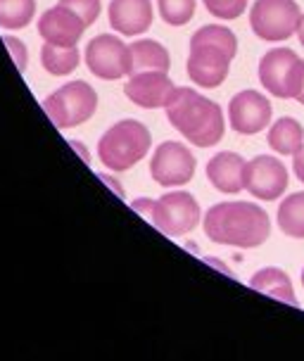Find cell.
Returning <instances> with one entry per match:
<instances>
[{
  "label": "cell",
  "mask_w": 304,
  "mask_h": 361,
  "mask_svg": "<svg viewBox=\"0 0 304 361\" xmlns=\"http://www.w3.org/2000/svg\"><path fill=\"white\" fill-rule=\"evenodd\" d=\"M250 288L252 290H260L262 295H267L271 300L278 302H286L290 307H300V302L295 298V288L290 276L283 269L278 267H264L257 271L255 276L250 279Z\"/></svg>",
  "instance_id": "cell-17"
},
{
  "label": "cell",
  "mask_w": 304,
  "mask_h": 361,
  "mask_svg": "<svg viewBox=\"0 0 304 361\" xmlns=\"http://www.w3.org/2000/svg\"><path fill=\"white\" fill-rule=\"evenodd\" d=\"M43 109L57 128H74L95 114L98 93L86 81H69L43 100Z\"/></svg>",
  "instance_id": "cell-6"
},
{
  "label": "cell",
  "mask_w": 304,
  "mask_h": 361,
  "mask_svg": "<svg viewBox=\"0 0 304 361\" xmlns=\"http://www.w3.org/2000/svg\"><path fill=\"white\" fill-rule=\"evenodd\" d=\"M109 27L121 36H138L152 27V0H112L109 3Z\"/></svg>",
  "instance_id": "cell-15"
},
{
  "label": "cell",
  "mask_w": 304,
  "mask_h": 361,
  "mask_svg": "<svg viewBox=\"0 0 304 361\" xmlns=\"http://www.w3.org/2000/svg\"><path fill=\"white\" fill-rule=\"evenodd\" d=\"M288 169L271 154H257L245 169V190L257 200L274 202L288 188Z\"/></svg>",
  "instance_id": "cell-12"
},
{
  "label": "cell",
  "mask_w": 304,
  "mask_h": 361,
  "mask_svg": "<svg viewBox=\"0 0 304 361\" xmlns=\"http://www.w3.org/2000/svg\"><path fill=\"white\" fill-rule=\"evenodd\" d=\"M202 3L217 19H226V22L238 19L248 10V0H202Z\"/></svg>",
  "instance_id": "cell-24"
},
{
  "label": "cell",
  "mask_w": 304,
  "mask_h": 361,
  "mask_svg": "<svg viewBox=\"0 0 304 361\" xmlns=\"http://www.w3.org/2000/svg\"><path fill=\"white\" fill-rule=\"evenodd\" d=\"M260 83L281 100H295L304 86V60L290 48H271L260 60Z\"/></svg>",
  "instance_id": "cell-7"
},
{
  "label": "cell",
  "mask_w": 304,
  "mask_h": 361,
  "mask_svg": "<svg viewBox=\"0 0 304 361\" xmlns=\"http://www.w3.org/2000/svg\"><path fill=\"white\" fill-rule=\"evenodd\" d=\"M267 143L274 152L283 154V157H293L304 145V126L293 117H281L276 124H271Z\"/></svg>",
  "instance_id": "cell-19"
},
{
  "label": "cell",
  "mask_w": 304,
  "mask_h": 361,
  "mask_svg": "<svg viewBox=\"0 0 304 361\" xmlns=\"http://www.w3.org/2000/svg\"><path fill=\"white\" fill-rule=\"evenodd\" d=\"M297 36H300V43L304 48V15H302V24H300V31H297Z\"/></svg>",
  "instance_id": "cell-28"
},
{
  "label": "cell",
  "mask_w": 304,
  "mask_h": 361,
  "mask_svg": "<svg viewBox=\"0 0 304 361\" xmlns=\"http://www.w3.org/2000/svg\"><path fill=\"white\" fill-rule=\"evenodd\" d=\"M302 288H304V269H302Z\"/></svg>",
  "instance_id": "cell-30"
},
{
  "label": "cell",
  "mask_w": 304,
  "mask_h": 361,
  "mask_svg": "<svg viewBox=\"0 0 304 361\" xmlns=\"http://www.w3.org/2000/svg\"><path fill=\"white\" fill-rule=\"evenodd\" d=\"M164 109L169 124L193 145L212 147L224 138L226 121L221 107L197 90L176 88Z\"/></svg>",
  "instance_id": "cell-2"
},
{
  "label": "cell",
  "mask_w": 304,
  "mask_h": 361,
  "mask_svg": "<svg viewBox=\"0 0 304 361\" xmlns=\"http://www.w3.org/2000/svg\"><path fill=\"white\" fill-rule=\"evenodd\" d=\"M245 169L248 162L238 152H219L207 162V178L219 192L236 195L245 190Z\"/></svg>",
  "instance_id": "cell-16"
},
{
  "label": "cell",
  "mask_w": 304,
  "mask_h": 361,
  "mask_svg": "<svg viewBox=\"0 0 304 361\" xmlns=\"http://www.w3.org/2000/svg\"><path fill=\"white\" fill-rule=\"evenodd\" d=\"M81 62L79 48L76 45H53L45 43L41 48V64L48 74L53 76H67L72 74Z\"/></svg>",
  "instance_id": "cell-20"
},
{
  "label": "cell",
  "mask_w": 304,
  "mask_h": 361,
  "mask_svg": "<svg viewBox=\"0 0 304 361\" xmlns=\"http://www.w3.org/2000/svg\"><path fill=\"white\" fill-rule=\"evenodd\" d=\"M238 53V38L229 27L207 24L197 29L190 38L188 76L195 86L217 88L226 81L231 72V62Z\"/></svg>",
  "instance_id": "cell-3"
},
{
  "label": "cell",
  "mask_w": 304,
  "mask_h": 361,
  "mask_svg": "<svg viewBox=\"0 0 304 361\" xmlns=\"http://www.w3.org/2000/svg\"><path fill=\"white\" fill-rule=\"evenodd\" d=\"M195 157L183 143L166 140L152 154L150 176L162 188H178V185L190 183L195 176Z\"/></svg>",
  "instance_id": "cell-10"
},
{
  "label": "cell",
  "mask_w": 304,
  "mask_h": 361,
  "mask_svg": "<svg viewBox=\"0 0 304 361\" xmlns=\"http://www.w3.org/2000/svg\"><path fill=\"white\" fill-rule=\"evenodd\" d=\"M128 50H131V72H128V76L140 72H169L171 67L169 50L159 41L140 38V41L128 45Z\"/></svg>",
  "instance_id": "cell-18"
},
{
  "label": "cell",
  "mask_w": 304,
  "mask_h": 361,
  "mask_svg": "<svg viewBox=\"0 0 304 361\" xmlns=\"http://www.w3.org/2000/svg\"><path fill=\"white\" fill-rule=\"evenodd\" d=\"M293 171H295L297 180L304 183V145L300 147V152L293 154Z\"/></svg>",
  "instance_id": "cell-27"
},
{
  "label": "cell",
  "mask_w": 304,
  "mask_h": 361,
  "mask_svg": "<svg viewBox=\"0 0 304 361\" xmlns=\"http://www.w3.org/2000/svg\"><path fill=\"white\" fill-rule=\"evenodd\" d=\"M36 15V0H0V29H24Z\"/></svg>",
  "instance_id": "cell-22"
},
{
  "label": "cell",
  "mask_w": 304,
  "mask_h": 361,
  "mask_svg": "<svg viewBox=\"0 0 304 361\" xmlns=\"http://www.w3.org/2000/svg\"><path fill=\"white\" fill-rule=\"evenodd\" d=\"M60 5H64V8L76 12V15L86 22V27H90V24L100 17V10H102L100 0H60Z\"/></svg>",
  "instance_id": "cell-25"
},
{
  "label": "cell",
  "mask_w": 304,
  "mask_h": 361,
  "mask_svg": "<svg viewBox=\"0 0 304 361\" xmlns=\"http://www.w3.org/2000/svg\"><path fill=\"white\" fill-rule=\"evenodd\" d=\"M271 117H274L271 102L260 90H241L229 102V124L241 135H255L264 131L271 124Z\"/></svg>",
  "instance_id": "cell-11"
},
{
  "label": "cell",
  "mask_w": 304,
  "mask_h": 361,
  "mask_svg": "<svg viewBox=\"0 0 304 361\" xmlns=\"http://www.w3.org/2000/svg\"><path fill=\"white\" fill-rule=\"evenodd\" d=\"M3 43L8 45L12 60H15L19 72H27V64H29V53H27V45H24L19 38H12V36H3Z\"/></svg>",
  "instance_id": "cell-26"
},
{
  "label": "cell",
  "mask_w": 304,
  "mask_h": 361,
  "mask_svg": "<svg viewBox=\"0 0 304 361\" xmlns=\"http://www.w3.org/2000/svg\"><path fill=\"white\" fill-rule=\"evenodd\" d=\"M131 207L143 214L152 226H157L164 235L178 238L190 233L200 224L202 212H200L197 200L186 190H174L162 195L159 200L140 197L131 202Z\"/></svg>",
  "instance_id": "cell-4"
},
{
  "label": "cell",
  "mask_w": 304,
  "mask_h": 361,
  "mask_svg": "<svg viewBox=\"0 0 304 361\" xmlns=\"http://www.w3.org/2000/svg\"><path fill=\"white\" fill-rule=\"evenodd\" d=\"M174 90H176V86H174L166 72H140L128 76L124 95L133 105L143 109H157L166 107Z\"/></svg>",
  "instance_id": "cell-13"
},
{
  "label": "cell",
  "mask_w": 304,
  "mask_h": 361,
  "mask_svg": "<svg viewBox=\"0 0 304 361\" xmlns=\"http://www.w3.org/2000/svg\"><path fill=\"white\" fill-rule=\"evenodd\" d=\"M302 15L297 0H255L250 10V27L262 41L281 43L300 31Z\"/></svg>",
  "instance_id": "cell-8"
},
{
  "label": "cell",
  "mask_w": 304,
  "mask_h": 361,
  "mask_svg": "<svg viewBox=\"0 0 304 361\" xmlns=\"http://www.w3.org/2000/svg\"><path fill=\"white\" fill-rule=\"evenodd\" d=\"M83 31H86V22L60 3L45 10L38 19V34L45 43L53 45H79Z\"/></svg>",
  "instance_id": "cell-14"
},
{
  "label": "cell",
  "mask_w": 304,
  "mask_h": 361,
  "mask_svg": "<svg viewBox=\"0 0 304 361\" xmlns=\"http://www.w3.org/2000/svg\"><path fill=\"white\" fill-rule=\"evenodd\" d=\"M278 228L288 238H304V192H293L278 204Z\"/></svg>",
  "instance_id": "cell-21"
},
{
  "label": "cell",
  "mask_w": 304,
  "mask_h": 361,
  "mask_svg": "<svg viewBox=\"0 0 304 361\" xmlns=\"http://www.w3.org/2000/svg\"><path fill=\"white\" fill-rule=\"evenodd\" d=\"M86 64L98 79L116 81L131 72V50L112 34H100L86 45Z\"/></svg>",
  "instance_id": "cell-9"
},
{
  "label": "cell",
  "mask_w": 304,
  "mask_h": 361,
  "mask_svg": "<svg viewBox=\"0 0 304 361\" xmlns=\"http://www.w3.org/2000/svg\"><path fill=\"white\" fill-rule=\"evenodd\" d=\"M205 233L217 245L255 250L269 240L271 219L255 202H219L205 214Z\"/></svg>",
  "instance_id": "cell-1"
},
{
  "label": "cell",
  "mask_w": 304,
  "mask_h": 361,
  "mask_svg": "<svg viewBox=\"0 0 304 361\" xmlns=\"http://www.w3.org/2000/svg\"><path fill=\"white\" fill-rule=\"evenodd\" d=\"M152 135L138 119L116 121L112 128L102 133L98 143L100 162L112 171H128L150 152Z\"/></svg>",
  "instance_id": "cell-5"
},
{
  "label": "cell",
  "mask_w": 304,
  "mask_h": 361,
  "mask_svg": "<svg viewBox=\"0 0 304 361\" xmlns=\"http://www.w3.org/2000/svg\"><path fill=\"white\" fill-rule=\"evenodd\" d=\"M297 102H300V105H304V86H302V90L300 93H297V98H295Z\"/></svg>",
  "instance_id": "cell-29"
},
{
  "label": "cell",
  "mask_w": 304,
  "mask_h": 361,
  "mask_svg": "<svg viewBox=\"0 0 304 361\" xmlns=\"http://www.w3.org/2000/svg\"><path fill=\"white\" fill-rule=\"evenodd\" d=\"M197 0H157L159 17L169 27H186L195 17Z\"/></svg>",
  "instance_id": "cell-23"
}]
</instances>
